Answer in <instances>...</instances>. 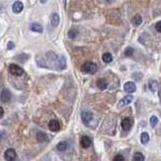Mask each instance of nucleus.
Segmentation results:
<instances>
[{"label":"nucleus","instance_id":"nucleus-3","mask_svg":"<svg viewBox=\"0 0 161 161\" xmlns=\"http://www.w3.org/2000/svg\"><path fill=\"white\" fill-rule=\"evenodd\" d=\"M9 73L13 76H17V77H20L24 74V71L22 68H20L19 65H17L15 64H11L9 65Z\"/></svg>","mask_w":161,"mask_h":161},{"label":"nucleus","instance_id":"nucleus-21","mask_svg":"<svg viewBox=\"0 0 161 161\" xmlns=\"http://www.w3.org/2000/svg\"><path fill=\"white\" fill-rule=\"evenodd\" d=\"M77 34H79V32H77V29H74V28H71V29L68 30V36L70 37L71 39H74L77 36Z\"/></svg>","mask_w":161,"mask_h":161},{"label":"nucleus","instance_id":"nucleus-26","mask_svg":"<svg viewBox=\"0 0 161 161\" xmlns=\"http://www.w3.org/2000/svg\"><path fill=\"white\" fill-rule=\"evenodd\" d=\"M114 161H125V158L122 154H117L114 157Z\"/></svg>","mask_w":161,"mask_h":161},{"label":"nucleus","instance_id":"nucleus-15","mask_svg":"<svg viewBox=\"0 0 161 161\" xmlns=\"http://www.w3.org/2000/svg\"><path fill=\"white\" fill-rule=\"evenodd\" d=\"M36 139L38 140L39 142H45V141L50 140V137L45 133H44V132H38V133L36 134Z\"/></svg>","mask_w":161,"mask_h":161},{"label":"nucleus","instance_id":"nucleus-12","mask_svg":"<svg viewBox=\"0 0 161 161\" xmlns=\"http://www.w3.org/2000/svg\"><path fill=\"white\" fill-rule=\"evenodd\" d=\"M23 10V4L20 1H15L12 5V11L14 13H20Z\"/></svg>","mask_w":161,"mask_h":161},{"label":"nucleus","instance_id":"nucleus-6","mask_svg":"<svg viewBox=\"0 0 161 161\" xmlns=\"http://www.w3.org/2000/svg\"><path fill=\"white\" fill-rule=\"evenodd\" d=\"M4 157H5V159H6L7 161H13L16 158V153H15V151H14L12 148H9V149H7V150L5 151Z\"/></svg>","mask_w":161,"mask_h":161},{"label":"nucleus","instance_id":"nucleus-14","mask_svg":"<svg viewBox=\"0 0 161 161\" xmlns=\"http://www.w3.org/2000/svg\"><path fill=\"white\" fill-rule=\"evenodd\" d=\"M97 86L100 90H105V89H107V87H108V83L105 79L101 77V79L97 80Z\"/></svg>","mask_w":161,"mask_h":161},{"label":"nucleus","instance_id":"nucleus-20","mask_svg":"<svg viewBox=\"0 0 161 161\" xmlns=\"http://www.w3.org/2000/svg\"><path fill=\"white\" fill-rule=\"evenodd\" d=\"M149 89L152 91V92H156L157 89H158V83L156 80H149Z\"/></svg>","mask_w":161,"mask_h":161},{"label":"nucleus","instance_id":"nucleus-9","mask_svg":"<svg viewBox=\"0 0 161 161\" xmlns=\"http://www.w3.org/2000/svg\"><path fill=\"white\" fill-rule=\"evenodd\" d=\"M132 101H133V97H132L131 95H128V96H125L123 99H121V101L119 102L118 106H119V107H123V106L129 105Z\"/></svg>","mask_w":161,"mask_h":161},{"label":"nucleus","instance_id":"nucleus-5","mask_svg":"<svg viewBox=\"0 0 161 161\" xmlns=\"http://www.w3.org/2000/svg\"><path fill=\"white\" fill-rule=\"evenodd\" d=\"M48 128H50V131L57 132L60 129V124H59V122L57 120L53 119V120L50 121V123H48Z\"/></svg>","mask_w":161,"mask_h":161},{"label":"nucleus","instance_id":"nucleus-7","mask_svg":"<svg viewBox=\"0 0 161 161\" xmlns=\"http://www.w3.org/2000/svg\"><path fill=\"white\" fill-rule=\"evenodd\" d=\"M80 146H82L83 148H89L92 144V140L89 136H83L80 138Z\"/></svg>","mask_w":161,"mask_h":161},{"label":"nucleus","instance_id":"nucleus-23","mask_svg":"<svg viewBox=\"0 0 161 161\" xmlns=\"http://www.w3.org/2000/svg\"><path fill=\"white\" fill-rule=\"evenodd\" d=\"M133 161H144V156H143L142 153H140V152H137V153L134 154Z\"/></svg>","mask_w":161,"mask_h":161},{"label":"nucleus","instance_id":"nucleus-29","mask_svg":"<svg viewBox=\"0 0 161 161\" xmlns=\"http://www.w3.org/2000/svg\"><path fill=\"white\" fill-rule=\"evenodd\" d=\"M0 111H1V115H0V117L2 118V117H3V115H4V110H3V108H2V107L0 108Z\"/></svg>","mask_w":161,"mask_h":161},{"label":"nucleus","instance_id":"nucleus-19","mask_svg":"<svg viewBox=\"0 0 161 161\" xmlns=\"http://www.w3.org/2000/svg\"><path fill=\"white\" fill-rule=\"evenodd\" d=\"M102 59H103V62H104L109 64V62H111L112 60H113V56H112V54L110 53H105L104 54H103Z\"/></svg>","mask_w":161,"mask_h":161},{"label":"nucleus","instance_id":"nucleus-13","mask_svg":"<svg viewBox=\"0 0 161 161\" xmlns=\"http://www.w3.org/2000/svg\"><path fill=\"white\" fill-rule=\"evenodd\" d=\"M50 23L53 26H57L59 24V15L57 13H53L50 15Z\"/></svg>","mask_w":161,"mask_h":161},{"label":"nucleus","instance_id":"nucleus-24","mask_svg":"<svg viewBox=\"0 0 161 161\" xmlns=\"http://www.w3.org/2000/svg\"><path fill=\"white\" fill-rule=\"evenodd\" d=\"M150 123H151V126L152 127H155L158 123V118L156 116H152L150 118Z\"/></svg>","mask_w":161,"mask_h":161},{"label":"nucleus","instance_id":"nucleus-25","mask_svg":"<svg viewBox=\"0 0 161 161\" xmlns=\"http://www.w3.org/2000/svg\"><path fill=\"white\" fill-rule=\"evenodd\" d=\"M134 53V50L132 47H127L126 48V50H125V56H131L132 54H133Z\"/></svg>","mask_w":161,"mask_h":161},{"label":"nucleus","instance_id":"nucleus-28","mask_svg":"<svg viewBox=\"0 0 161 161\" xmlns=\"http://www.w3.org/2000/svg\"><path fill=\"white\" fill-rule=\"evenodd\" d=\"M14 47V44L12 41H9L8 42V44H7V48L8 50H12V48Z\"/></svg>","mask_w":161,"mask_h":161},{"label":"nucleus","instance_id":"nucleus-16","mask_svg":"<svg viewBox=\"0 0 161 161\" xmlns=\"http://www.w3.org/2000/svg\"><path fill=\"white\" fill-rule=\"evenodd\" d=\"M30 29L32 30V31H34V32L41 33L42 30H44V28H42V26L39 23H36V22H34V23H32V24L30 25Z\"/></svg>","mask_w":161,"mask_h":161},{"label":"nucleus","instance_id":"nucleus-2","mask_svg":"<svg viewBox=\"0 0 161 161\" xmlns=\"http://www.w3.org/2000/svg\"><path fill=\"white\" fill-rule=\"evenodd\" d=\"M80 71L85 74H95L97 71V65L92 62H86L80 67Z\"/></svg>","mask_w":161,"mask_h":161},{"label":"nucleus","instance_id":"nucleus-10","mask_svg":"<svg viewBox=\"0 0 161 161\" xmlns=\"http://www.w3.org/2000/svg\"><path fill=\"white\" fill-rule=\"evenodd\" d=\"M124 91L128 92V93H134L136 91V85L133 82H127L124 85Z\"/></svg>","mask_w":161,"mask_h":161},{"label":"nucleus","instance_id":"nucleus-4","mask_svg":"<svg viewBox=\"0 0 161 161\" xmlns=\"http://www.w3.org/2000/svg\"><path fill=\"white\" fill-rule=\"evenodd\" d=\"M132 125H133V121L130 118H125L123 119V121L121 122V127L124 131H129L132 128Z\"/></svg>","mask_w":161,"mask_h":161},{"label":"nucleus","instance_id":"nucleus-22","mask_svg":"<svg viewBox=\"0 0 161 161\" xmlns=\"http://www.w3.org/2000/svg\"><path fill=\"white\" fill-rule=\"evenodd\" d=\"M140 139H141V142H142V144H146V143H148V141H149V135H148V133H146V132H143V133L141 134V136H140Z\"/></svg>","mask_w":161,"mask_h":161},{"label":"nucleus","instance_id":"nucleus-27","mask_svg":"<svg viewBox=\"0 0 161 161\" xmlns=\"http://www.w3.org/2000/svg\"><path fill=\"white\" fill-rule=\"evenodd\" d=\"M155 29H156L158 32H161V21H158L156 24H155Z\"/></svg>","mask_w":161,"mask_h":161},{"label":"nucleus","instance_id":"nucleus-18","mask_svg":"<svg viewBox=\"0 0 161 161\" xmlns=\"http://www.w3.org/2000/svg\"><path fill=\"white\" fill-rule=\"evenodd\" d=\"M68 142H65V141H62V142H59V144L56 145V149L59 151H65L67 150L68 148Z\"/></svg>","mask_w":161,"mask_h":161},{"label":"nucleus","instance_id":"nucleus-17","mask_svg":"<svg viewBox=\"0 0 161 161\" xmlns=\"http://www.w3.org/2000/svg\"><path fill=\"white\" fill-rule=\"evenodd\" d=\"M132 23H133L135 26H139V25L142 23V17H141L139 14H136L133 19H132Z\"/></svg>","mask_w":161,"mask_h":161},{"label":"nucleus","instance_id":"nucleus-1","mask_svg":"<svg viewBox=\"0 0 161 161\" xmlns=\"http://www.w3.org/2000/svg\"><path fill=\"white\" fill-rule=\"evenodd\" d=\"M35 62L39 67L50 70L62 71L65 68V57L56 54L53 51H47L37 54L35 56Z\"/></svg>","mask_w":161,"mask_h":161},{"label":"nucleus","instance_id":"nucleus-11","mask_svg":"<svg viewBox=\"0 0 161 161\" xmlns=\"http://www.w3.org/2000/svg\"><path fill=\"white\" fill-rule=\"evenodd\" d=\"M10 98H11V94H10V92L6 90V89H3L1 92V102L2 103H6L8 102V101L10 100Z\"/></svg>","mask_w":161,"mask_h":161},{"label":"nucleus","instance_id":"nucleus-8","mask_svg":"<svg viewBox=\"0 0 161 161\" xmlns=\"http://www.w3.org/2000/svg\"><path fill=\"white\" fill-rule=\"evenodd\" d=\"M93 119V114L90 112H83L82 113V120L86 125H88Z\"/></svg>","mask_w":161,"mask_h":161}]
</instances>
